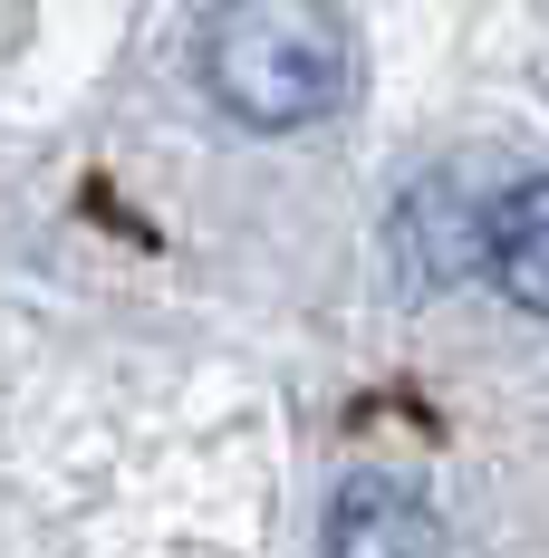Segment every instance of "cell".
<instances>
[{"instance_id":"6da1fadb","label":"cell","mask_w":549,"mask_h":558,"mask_svg":"<svg viewBox=\"0 0 549 558\" xmlns=\"http://www.w3.org/2000/svg\"><path fill=\"white\" fill-rule=\"evenodd\" d=\"M203 87L251 135H299L347 97V29L329 0H222L203 29Z\"/></svg>"},{"instance_id":"7a4b0ae2","label":"cell","mask_w":549,"mask_h":558,"mask_svg":"<svg viewBox=\"0 0 549 558\" xmlns=\"http://www.w3.org/2000/svg\"><path fill=\"white\" fill-rule=\"evenodd\" d=\"M482 222H492V203H473L453 173L434 183H415L405 203H395V222H385V251H395V279L425 299V289H453L463 270H482Z\"/></svg>"},{"instance_id":"3957f363","label":"cell","mask_w":549,"mask_h":558,"mask_svg":"<svg viewBox=\"0 0 549 558\" xmlns=\"http://www.w3.org/2000/svg\"><path fill=\"white\" fill-rule=\"evenodd\" d=\"M319 558H443V520L415 482H385V472H357L329 501V530H319Z\"/></svg>"},{"instance_id":"277c9868","label":"cell","mask_w":549,"mask_h":558,"mask_svg":"<svg viewBox=\"0 0 549 558\" xmlns=\"http://www.w3.org/2000/svg\"><path fill=\"white\" fill-rule=\"evenodd\" d=\"M482 270L511 308L549 318V173H521L482 222Z\"/></svg>"}]
</instances>
